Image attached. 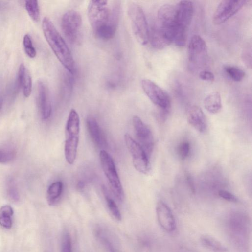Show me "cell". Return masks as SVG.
I'll list each match as a JSON object with an SVG mask.
<instances>
[{"label": "cell", "instance_id": "1", "mask_svg": "<svg viewBox=\"0 0 252 252\" xmlns=\"http://www.w3.org/2000/svg\"><path fill=\"white\" fill-rule=\"evenodd\" d=\"M105 0L91 1L88 7L89 19L95 36L104 40L113 39L117 31L120 15L119 2L111 5Z\"/></svg>", "mask_w": 252, "mask_h": 252}, {"label": "cell", "instance_id": "2", "mask_svg": "<svg viewBox=\"0 0 252 252\" xmlns=\"http://www.w3.org/2000/svg\"><path fill=\"white\" fill-rule=\"evenodd\" d=\"M175 17V7L164 5L160 8L149 34V41L154 48L162 49L174 42Z\"/></svg>", "mask_w": 252, "mask_h": 252}, {"label": "cell", "instance_id": "3", "mask_svg": "<svg viewBox=\"0 0 252 252\" xmlns=\"http://www.w3.org/2000/svg\"><path fill=\"white\" fill-rule=\"evenodd\" d=\"M42 28L45 37L56 57L70 73L73 74L76 68L71 52L49 18L43 19Z\"/></svg>", "mask_w": 252, "mask_h": 252}, {"label": "cell", "instance_id": "4", "mask_svg": "<svg viewBox=\"0 0 252 252\" xmlns=\"http://www.w3.org/2000/svg\"><path fill=\"white\" fill-rule=\"evenodd\" d=\"M194 14V6L190 1H182L175 7V37L174 42L179 47L185 46Z\"/></svg>", "mask_w": 252, "mask_h": 252}, {"label": "cell", "instance_id": "5", "mask_svg": "<svg viewBox=\"0 0 252 252\" xmlns=\"http://www.w3.org/2000/svg\"><path fill=\"white\" fill-rule=\"evenodd\" d=\"M80 133V118L77 112L72 109L69 115L65 131V156L69 164L74 163L77 151Z\"/></svg>", "mask_w": 252, "mask_h": 252}, {"label": "cell", "instance_id": "6", "mask_svg": "<svg viewBox=\"0 0 252 252\" xmlns=\"http://www.w3.org/2000/svg\"><path fill=\"white\" fill-rule=\"evenodd\" d=\"M187 57L188 67L193 72L201 71L208 59V47L206 41L199 35L193 36L189 42Z\"/></svg>", "mask_w": 252, "mask_h": 252}, {"label": "cell", "instance_id": "7", "mask_svg": "<svg viewBox=\"0 0 252 252\" xmlns=\"http://www.w3.org/2000/svg\"><path fill=\"white\" fill-rule=\"evenodd\" d=\"M100 158L111 191L117 200L122 202L124 198V191L113 158L106 150H102L100 153Z\"/></svg>", "mask_w": 252, "mask_h": 252}, {"label": "cell", "instance_id": "8", "mask_svg": "<svg viewBox=\"0 0 252 252\" xmlns=\"http://www.w3.org/2000/svg\"><path fill=\"white\" fill-rule=\"evenodd\" d=\"M128 14L136 38L140 44L146 45L149 42V31L142 8L133 3L129 7Z\"/></svg>", "mask_w": 252, "mask_h": 252}, {"label": "cell", "instance_id": "9", "mask_svg": "<svg viewBox=\"0 0 252 252\" xmlns=\"http://www.w3.org/2000/svg\"><path fill=\"white\" fill-rule=\"evenodd\" d=\"M61 27L64 35L72 44L78 45L82 39V19L77 11L70 10L63 16Z\"/></svg>", "mask_w": 252, "mask_h": 252}, {"label": "cell", "instance_id": "10", "mask_svg": "<svg viewBox=\"0 0 252 252\" xmlns=\"http://www.w3.org/2000/svg\"><path fill=\"white\" fill-rule=\"evenodd\" d=\"M125 141L136 170L141 174L147 175L150 172V166L149 157L144 150L129 134L125 135Z\"/></svg>", "mask_w": 252, "mask_h": 252}, {"label": "cell", "instance_id": "11", "mask_svg": "<svg viewBox=\"0 0 252 252\" xmlns=\"http://www.w3.org/2000/svg\"><path fill=\"white\" fill-rule=\"evenodd\" d=\"M141 86L145 94L155 106L160 110L169 112L171 100L166 92L149 79L142 80Z\"/></svg>", "mask_w": 252, "mask_h": 252}, {"label": "cell", "instance_id": "12", "mask_svg": "<svg viewBox=\"0 0 252 252\" xmlns=\"http://www.w3.org/2000/svg\"><path fill=\"white\" fill-rule=\"evenodd\" d=\"M244 0H224L217 6L213 17V23L221 25L238 13L248 2Z\"/></svg>", "mask_w": 252, "mask_h": 252}, {"label": "cell", "instance_id": "13", "mask_svg": "<svg viewBox=\"0 0 252 252\" xmlns=\"http://www.w3.org/2000/svg\"><path fill=\"white\" fill-rule=\"evenodd\" d=\"M133 124L135 135L138 141V143L149 157L152 153L154 144L152 132L137 116L133 117Z\"/></svg>", "mask_w": 252, "mask_h": 252}, {"label": "cell", "instance_id": "14", "mask_svg": "<svg viewBox=\"0 0 252 252\" xmlns=\"http://www.w3.org/2000/svg\"><path fill=\"white\" fill-rule=\"evenodd\" d=\"M156 212L158 223L166 231L172 232L177 228L175 217L170 209L162 201H159L156 206Z\"/></svg>", "mask_w": 252, "mask_h": 252}, {"label": "cell", "instance_id": "15", "mask_svg": "<svg viewBox=\"0 0 252 252\" xmlns=\"http://www.w3.org/2000/svg\"><path fill=\"white\" fill-rule=\"evenodd\" d=\"M37 100L42 118L48 119L52 113V105L48 88L42 81L38 82Z\"/></svg>", "mask_w": 252, "mask_h": 252}, {"label": "cell", "instance_id": "16", "mask_svg": "<svg viewBox=\"0 0 252 252\" xmlns=\"http://www.w3.org/2000/svg\"><path fill=\"white\" fill-rule=\"evenodd\" d=\"M188 123L200 133H204L207 129L206 116L202 110L197 106L191 107L187 112Z\"/></svg>", "mask_w": 252, "mask_h": 252}, {"label": "cell", "instance_id": "17", "mask_svg": "<svg viewBox=\"0 0 252 252\" xmlns=\"http://www.w3.org/2000/svg\"><path fill=\"white\" fill-rule=\"evenodd\" d=\"M87 124L89 134L95 144L99 147L105 146L106 140L96 119L92 116L89 117Z\"/></svg>", "mask_w": 252, "mask_h": 252}, {"label": "cell", "instance_id": "18", "mask_svg": "<svg viewBox=\"0 0 252 252\" xmlns=\"http://www.w3.org/2000/svg\"><path fill=\"white\" fill-rule=\"evenodd\" d=\"M19 83L24 96L29 98L32 91V79L29 71L23 64H21L19 68Z\"/></svg>", "mask_w": 252, "mask_h": 252}, {"label": "cell", "instance_id": "19", "mask_svg": "<svg viewBox=\"0 0 252 252\" xmlns=\"http://www.w3.org/2000/svg\"><path fill=\"white\" fill-rule=\"evenodd\" d=\"M204 104L205 109L209 113L216 114L220 112L222 108L221 97L218 92L209 93L205 98Z\"/></svg>", "mask_w": 252, "mask_h": 252}, {"label": "cell", "instance_id": "20", "mask_svg": "<svg viewBox=\"0 0 252 252\" xmlns=\"http://www.w3.org/2000/svg\"><path fill=\"white\" fill-rule=\"evenodd\" d=\"M201 242L206 248L215 252H228V249L213 237L205 235L201 237Z\"/></svg>", "mask_w": 252, "mask_h": 252}, {"label": "cell", "instance_id": "21", "mask_svg": "<svg viewBox=\"0 0 252 252\" xmlns=\"http://www.w3.org/2000/svg\"><path fill=\"white\" fill-rule=\"evenodd\" d=\"M63 189L61 182H56L50 185L47 192V202L50 206L55 205L60 199Z\"/></svg>", "mask_w": 252, "mask_h": 252}, {"label": "cell", "instance_id": "22", "mask_svg": "<svg viewBox=\"0 0 252 252\" xmlns=\"http://www.w3.org/2000/svg\"><path fill=\"white\" fill-rule=\"evenodd\" d=\"M14 210L9 205H6L0 209V225L7 229H11L13 226L12 217Z\"/></svg>", "mask_w": 252, "mask_h": 252}, {"label": "cell", "instance_id": "23", "mask_svg": "<svg viewBox=\"0 0 252 252\" xmlns=\"http://www.w3.org/2000/svg\"><path fill=\"white\" fill-rule=\"evenodd\" d=\"M224 70L227 75L235 82L241 81L245 75L244 71L241 69L235 66L225 65Z\"/></svg>", "mask_w": 252, "mask_h": 252}, {"label": "cell", "instance_id": "24", "mask_svg": "<svg viewBox=\"0 0 252 252\" xmlns=\"http://www.w3.org/2000/svg\"><path fill=\"white\" fill-rule=\"evenodd\" d=\"M103 192L107 203L109 210L114 217L118 221H121L122 215L116 204L109 196L106 188L103 187Z\"/></svg>", "mask_w": 252, "mask_h": 252}, {"label": "cell", "instance_id": "25", "mask_svg": "<svg viewBox=\"0 0 252 252\" xmlns=\"http://www.w3.org/2000/svg\"><path fill=\"white\" fill-rule=\"evenodd\" d=\"M25 8L31 18L38 22L40 19V10L37 1H25Z\"/></svg>", "mask_w": 252, "mask_h": 252}, {"label": "cell", "instance_id": "26", "mask_svg": "<svg viewBox=\"0 0 252 252\" xmlns=\"http://www.w3.org/2000/svg\"><path fill=\"white\" fill-rule=\"evenodd\" d=\"M23 43L24 50L27 55L31 58H34L36 56L37 52L29 35L26 34L24 36Z\"/></svg>", "mask_w": 252, "mask_h": 252}, {"label": "cell", "instance_id": "27", "mask_svg": "<svg viewBox=\"0 0 252 252\" xmlns=\"http://www.w3.org/2000/svg\"><path fill=\"white\" fill-rule=\"evenodd\" d=\"M16 152L13 149H0V163H8L16 157Z\"/></svg>", "mask_w": 252, "mask_h": 252}, {"label": "cell", "instance_id": "28", "mask_svg": "<svg viewBox=\"0 0 252 252\" xmlns=\"http://www.w3.org/2000/svg\"><path fill=\"white\" fill-rule=\"evenodd\" d=\"M61 244L62 252H72L71 238L68 232L64 233Z\"/></svg>", "mask_w": 252, "mask_h": 252}, {"label": "cell", "instance_id": "29", "mask_svg": "<svg viewBox=\"0 0 252 252\" xmlns=\"http://www.w3.org/2000/svg\"><path fill=\"white\" fill-rule=\"evenodd\" d=\"M190 152V144L187 141L182 142L179 145L178 152L181 159L184 160L189 156Z\"/></svg>", "mask_w": 252, "mask_h": 252}, {"label": "cell", "instance_id": "30", "mask_svg": "<svg viewBox=\"0 0 252 252\" xmlns=\"http://www.w3.org/2000/svg\"><path fill=\"white\" fill-rule=\"evenodd\" d=\"M251 47H246L242 54V59L245 65L249 68L252 67V53Z\"/></svg>", "mask_w": 252, "mask_h": 252}, {"label": "cell", "instance_id": "31", "mask_svg": "<svg viewBox=\"0 0 252 252\" xmlns=\"http://www.w3.org/2000/svg\"><path fill=\"white\" fill-rule=\"evenodd\" d=\"M8 192L9 197L13 201L16 202L20 199L19 194L17 189L15 183L11 181L9 183Z\"/></svg>", "mask_w": 252, "mask_h": 252}, {"label": "cell", "instance_id": "32", "mask_svg": "<svg viewBox=\"0 0 252 252\" xmlns=\"http://www.w3.org/2000/svg\"><path fill=\"white\" fill-rule=\"evenodd\" d=\"M218 195L220 197L227 201L234 203L239 202L238 199L234 195L228 191L223 190H220Z\"/></svg>", "mask_w": 252, "mask_h": 252}, {"label": "cell", "instance_id": "33", "mask_svg": "<svg viewBox=\"0 0 252 252\" xmlns=\"http://www.w3.org/2000/svg\"><path fill=\"white\" fill-rule=\"evenodd\" d=\"M199 77L201 80L206 81L213 82L215 79L213 73L207 70H202L199 72Z\"/></svg>", "mask_w": 252, "mask_h": 252}, {"label": "cell", "instance_id": "34", "mask_svg": "<svg viewBox=\"0 0 252 252\" xmlns=\"http://www.w3.org/2000/svg\"><path fill=\"white\" fill-rule=\"evenodd\" d=\"M186 180L189 188L193 194H195L196 192L195 187L194 183V181L191 176L187 173L186 174Z\"/></svg>", "mask_w": 252, "mask_h": 252}, {"label": "cell", "instance_id": "35", "mask_svg": "<svg viewBox=\"0 0 252 252\" xmlns=\"http://www.w3.org/2000/svg\"><path fill=\"white\" fill-rule=\"evenodd\" d=\"M102 241L109 252H116L113 245H112V243L110 242V241L108 240V239L105 237H103L102 238Z\"/></svg>", "mask_w": 252, "mask_h": 252}, {"label": "cell", "instance_id": "36", "mask_svg": "<svg viewBox=\"0 0 252 252\" xmlns=\"http://www.w3.org/2000/svg\"><path fill=\"white\" fill-rule=\"evenodd\" d=\"M83 185L84 184L83 183H79L78 184V188H81V187H83Z\"/></svg>", "mask_w": 252, "mask_h": 252}]
</instances>
